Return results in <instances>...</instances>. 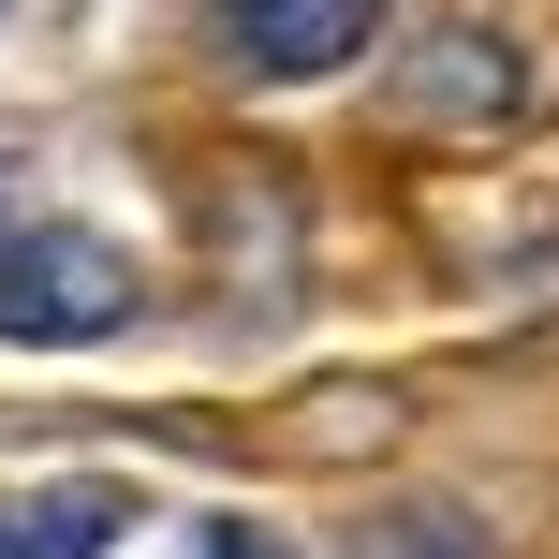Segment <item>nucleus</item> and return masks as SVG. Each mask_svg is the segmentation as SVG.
<instances>
[{
  "label": "nucleus",
  "mask_w": 559,
  "mask_h": 559,
  "mask_svg": "<svg viewBox=\"0 0 559 559\" xmlns=\"http://www.w3.org/2000/svg\"><path fill=\"white\" fill-rule=\"evenodd\" d=\"M104 324H133V251H118V236H88V222L0 236V338H15V354H74V338H104Z\"/></svg>",
  "instance_id": "obj_1"
},
{
  "label": "nucleus",
  "mask_w": 559,
  "mask_h": 559,
  "mask_svg": "<svg viewBox=\"0 0 559 559\" xmlns=\"http://www.w3.org/2000/svg\"><path fill=\"white\" fill-rule=\"evenodd\" d=\"M383 118H397V133H486V147H501L515 118H531V59H515V29H486V15L427 29V45L383 74Z\"/></svg>",
  "instance_id": "obj_2"
},
{
  "label": "nucleus",
  "mask_w": 559,
  "mask_h": 559,
  "mask_svg": "<svg viewBox=\"0 0 559 559\" xmlns=\"http://www.w3.org/2000/svg\"><path fill=\"white\" fill-rule=\"evenodd\" d=\"M368 29H383V0H222V59H236V74H265V88L338 74Z\"/></svg>",
  "instance_id": "obj_3"
},
{
  "label": "nucleus",
  "mask_w": 559,
  "mask_h": 559,
  "mask_svg": "<svg viewBox=\"0 0 559 559\" xmlns=\"http://www.w3.org/2000/svg\"><path fill=\"white\" fill-rule=\"evenodd\" d=\"M383 442H397V383H309L295 413H280V456H309V472L383 456Z\"/></svg>",
  "instance_id": "obj_4"
},
{
  "label": "nucleus",
  "mask_w": 559,
  "mask_h": 559,
  "mask_svg": "<svg viewBox=\"0 0 559 559\" xmlns=\"http://www.w3.org/2000/svg\"><path fill=\"white\" fill-rule=\"evenodd\" d=\"M118 486H29V501H0V559H104L118 545Z\"/></svg>",
  "instance_id": "obj_5"
},
{
  "label": "nucleus",
  "mask_w": 559,
  "mask_h": 559,
  "mask_svg": "<svg viewBox=\"0 0 559 559\" xmlns=\"http://www.w3.org/2000/svg\"><path fill=\"white\" fill-rule=\"evenodd\" d=\"M338 559H501V545H486L472 501H383V515H354Z\"/></svg>",
  "instance_id": "obj_6"
},
{
  "label": "nucleus",
  "mask_w": 559,
  "mask_h": 559,
  "mask_svg": "<svg viewBox=\"0 0 559 559\" xmlns=\"http://www.w3.org/2000/svg\"><path fill=\"white\" fill-rule=\"evenodd\" d=\"M206 559H280V545L251 531V515H222V531H206Z\"/></svg>",
  "instance_id": "obj_7"
}]
</instances>
